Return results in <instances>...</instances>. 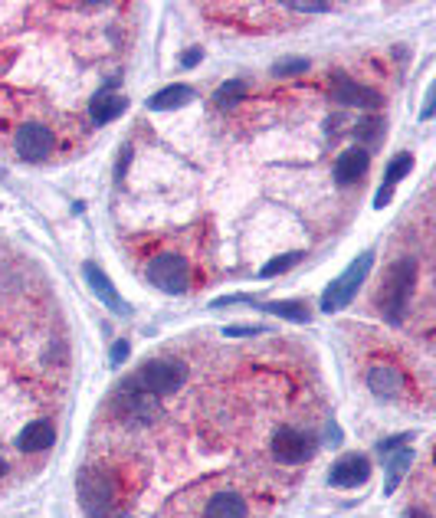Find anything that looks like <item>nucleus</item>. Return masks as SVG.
<instances>
[{
  "instance_id": "1",
  "label": "nucleus",
  "mask_w": 436,
  "mask_h": 518,
  "mask_svg": "<svg viewBox=\"0 0 436 518\" xmlns=\"http://www.w3.org/2000/svg\"><path fill=\"white\" fill-rule=\"evenodd\" d=\"M141 469L119 456H102L89 463L79 476V502L89 518L122 515V509L138 496Z\"/></svg>"
},
{
  "instance_id": "2",
  "label": "nucleus",
  "mask_w": 436,
  "mask_h": 518,
  "mask_svg": "<svg viewBox=\"0 0 436 518\" xmlns=\"http://www.w3.org/2000/svg\"><path fill=\"white\" fill-rule=\"evenodd\" d=\"M174 518H253L250 492L233 482H200L171 502Z\"/></svg>"
},
{
  "instance_id": "3",
  "label": "nucleus",
  "mask_w": 436,
  "mask_h": 518,
  "mask_svg": "<svg viewBox=\"0 0 436 518\" xmlns=\"http://www.w3.org/2000/svg\"><path fill=\"white\" fill-rule=\"evenodd\" d=\"M145 279L155 289L171 292V296H181V292H191L194 286H204L194 259L181 250H155L151 253L148 263H145Z\"/></svg>"
},
{
  "instance_id": "4",
  "label": "nucleus",
  "mask_w": 436,
  "mask_h": 518,
  "mask_svg": "<svg viewBox=\"0 0 436 518\" xmlns=\"http://www.w3.org/2000/svg\"><path fill=\"white\" fill-rule=\"evenodd\" d=\"M414 279H417V263L414 256H400L391 263V269L384 273L381 286H377L374 296V309L384 315L387 322H400L404 315L410 292H414Z\"/></svg>"
},
{
  "instance_id": "5",
  "label": "nucleus",
  "mask_w": 436,
  "mask_h": 518,
  "mask_svg": "<svg viewBox=\"0 0 436 518\" xmlns=\"http://www.w3.org/2000/svg\"><path fill=\"white\" fill-rule=\"evenodd\" d=\"M187 374H191V368H187L184 358L161 355V358H151V361L141 364L132 378H128V384H135L138 391H145V394L161 400V397H168V394L178 391V387H184Z\"/></svg>"
},
{
  "instance_id": "6",
  "label": "nucleus",
  "mask_w": 436,
  "mask_h": 518,
  "mask_svg": "<svg viewBox=\"0 0 436 518\" xmlns=\"http://www.w3.org/2000/svg\"><path fill=\"white\" fill-rule=\"evenodd\" d=\"M364 381H368L371 394L384 397V400H394V397H407L410 394V374L400 361L394 358H374L364 371Z\"/></svg>"
},
{
  "instance_id": "7",
  "label": "nucleus",
  "mask_w": 436,
  "mask_h": 518,
  "mask_svg": "<svg viewBox=\"0 0 436 518\" xmlns=\"http://www.w3.org/2000/svg\"><path fill=\"white\" fill-rule=\"evenodd\" d=\"M371 263H374V256L371 253H364L361 259H355V263H351L345 273H341L332 286L325 289V296H322V309L325 312H335V309H345V305L355 299V292L361 289V282H364V276H368V269H371Z\"/></svg>"
},
{
  "instance_id": "8",
  "label": "nucleus",
  "mask_w": 436,
  "mask_h": 518,
  "mask_svg": "<svg viewBox=\"0 0 436 518\" xmlns=\"http://www.w3.org/2000/svg\"><path fill=\"white\" fill-rule=\"evenodd\" d=\"M269 453L279 466H302L305 459L315 453V440L312 433L296 430V427H279L269 440Z\"/></svg>"
},
{
  "instance_id": "9",
  "label": "nucleus",
  "mask_w": 436,
  "mask_h": 518,
  "mask_svg": "<svg viewBox=\"0 0 436 518\" xmlns=\"http://www.w3.org/2000/svg\"><path fill=\"white\" fill-rule=\"evenodd\" d=\"M14 151L23 161H46L56 151L53 125L43 122H23L14 132Z\"/></svg>"
},
{
  "instance_id": "10",
  "label": "nucleus",
  "mask_w": 436,
  "mask_h": 518,
  "mask_svg": "<svg viewBox=\"0 0 436 518\" xmlns=\"http://www.w3.org/2000/svg\"><path fill=\"white\" fill-rule=\"evenodd\" d=\"M17 450L23 456H37V453H46L50 446L56 443V423L50 417H37V420H30V423H23L20 433H17Z\"/></svg>"
},
{
  "instance_id": "11",
  "label": "nucleus",
  "mask_w": 436,
  "mask_h": 518,
  "mask_svg": "<svg viewBox=\"0 0 436 518\" xmlns=\"http://www.w3.org/2000/svg\"><path fill=\"white\" fill-rule=\"evenodd\" d=\"M368 476H371V459L364 453H348L332 466L328 482H332L335 489H355L361 482H368Z\"/></svg>"
},
{
  "instance_id": "12",
  "label": "nucleus",
  "mask_w": 436,
  "mask_h": 518,
  "mask_svg": "<svg viewBox=\"0 0 436 518\" xmlns=\"http://www.w3.org/2000/svg\"><path fill=\"white\" fill-rule=\"evenodd\" d=\"M368 171V151L364 148H348L345 155L335 161V181L338 184H355Z\"/></svg>"
},
{
  "instance_id": "13",
  "label": "nucleus",
  "mask_w": 436,
  "mask_h": 518,
  "mask_svg": "<svg viewBox=\"0 0 436 518\" xmlns=\"http://www.w3.org/2000/svg\"><path fill=\"white\" fill-rule=\"evenodd\" d=\"M335 99L348 102V105H364V109H374V105H381V96H377L374 89L358 86V82L348 79V76H335Z\"/></svg>"
},
{
  "instance_id": "14",
  "label": "nucleus",
  "mask_w": 436,
  "mask_h": 518,
  "mask_svg": "<svg viewBox=\"0 0 436 518\" xmlns=\"http://www.w3.org/2000/svg\"><path fill=\"white\" fill-rule=\"evenodd\" d=\"M86 279H89V289L96 292V296L109 305L112 312H119V315H128V305L119 299V292H115V286L109 282V276L102 273L99 266H92V263H86Z\"/></svg>"
},
{
  "instance_id": "15",
  "label": "nucleus",
  "mask_w": 436,
  "mask_h": 518,
  "mask_svg": "<svg viewBox=\"0 0 436 518\" xmlns=\"http://www.w3.org/2000/svg\"><path fill=\"white\" fill-rule=\"evenodd\" d=\"M125 105H128V99L122 96V92H99L89 105V115L96 125H105V122H112L115 115H122Z\"/></svg>"
},
{
  "instance_id": "16",
  "label": "nucleus",
  "mask_w": 436,
  "mask_h": 518,
  "mask_svg": "<svg viewBox=\"0 0 436 518\" xmlns=\"http://www.w3.org/2000/svg\"><path fill=\"white\" fill-rule=\"evenodd\" d=\"M191 99H194V89L191 86H168V89H161L158 96L148 99V109H155V112L178 109V105L191 102Z\"/></svg>"
},
{
  "instance_id": "17",
  "label": "nucleus",
  "mask_w": 436,
  "mask_h": 518,
  "mask_svg": "<svg viewBox=\"0 0 436 518\" xmlns=\"http://www.w3.org/2000/svg\"><path fill=\"white\" fill-rule=\"evenodd\" d=\"M414 168V158L410 155H397L394 161H391V168H387V184L381 187V194H377V207H384L387 204V197H391V191H394V184L404 178V174Z\"/></svg>"
},
{
  "instance_id": "18",
  "label": "nucleus",
  "mask_w": 436,
  "mask_h": 518,
  "mask_svg": "<svg viewBox=\"0 0 436 518\" xmlns=\"http://www.w3.org/2000/svg\"><path fill=\"white\" fill-rule=\"evenodd\" d=\"M266 312H276L282 319H292V322H309V305L305 302H269Z\"/></svg>"
},
{
  "instance_id": "19",
  "label": "nucleus",
  "mask_w": 436,
  "mask_h": 518,
  "mask_svg": "<svg viewBox=\"0 0 436 518\" xmlns=\"http://www.w3.org/2000/svg\"><path fill=\"white\" fill-rule=\"evenodd\" d=\"M214 99H217V105H237L240 99H246V82H240V79L227 82V86L217 89Z\"/></svg>"
},
{
  "instance_id": "20",
  "label": "nucleus",
  "mask_w": 436,
  "mask_h": 518,
  "mask_svg": "<svg viewBox=\"0 0 436 518\" xmlns=\"http://www.w3.org/2000/svg\"><path fill=\"white\" fill-rule=\"evenodd\" d=\"M407 463H410V450H400L394 459H391V473H387V492H394L397 489V482H400V476L407 473Z\"/></svg>"
},
{
  "instance_id": "21",
  "label": "nucleus",
  "mask_w": 436,
  "mask_h": 518,
  "mask_svg": "<svg viewBox=\"0 0 436 518\" xmlns=\"http://www.w3.org/2000/svg\"><path fill=\"white\" fill-rule=\"evenodd\" d=\"M302 259V253H286V256H276V259H269V263L263 266V273L259 276H276V273H286L289 266H296Z\"/></svg>"
},
{
  "instance_id": "22",
  "label": "nucleus",
  "mask_w": 436,
  "mask_h": 518,
  "mask_svg": "<svg viewBox=\"0 0 436 518\" xmlns=\"http://www.w3.org/2000/svg\"><path fill=\"white\" fill-rule=\"evenodd\" d=\"M305 69H309V63H305V60H282V63H276V73H282V76L305 73Z\"/></svg>"
},
{
  "instance_id": "23",
  "label": "nucleus",
  "mask_w": 436,
  "mask_h": 518,
  "mask_svg": "<svg viewBox=\"0 0 436 518\" xmlns=\"http://www.w3.org/2000/svg\"><path fill=\"white\" fill-rule=\"evenodd\" d=\"M404 518H433V512H430V505H410Z\"/></svg>"
},
{
  "instance_id": "24",
  "label": "nucleus",
  "mask_w": 436,
  "mask_h": 518,
  "mask_svg": "<svg viewBox=\"0 0 436 518\" xmlns=\"http://www.w3.org/2000/svg\"><path fill=\"white\" fill-rule=\"evenodd\" d=\"M263 332V328H246V325H237V328H227V335H256Z\"/></svg>"
},
{
  "instance_id": "25",
  "label": "nucleus",
  "mask_w": 436,
  "mask_h": 518,
  "mask_svg": "<svg viewBox=\"0 0 436 518\" xmlns=\"http://www.w3.org/2000/svg\"><path fill=\"white\" fill-rule=\"evenodd\" d=\"M181 63H184V66H194V63H200V50H187V53L181 56Z\"/></svg>"
},
{
  "instance_id": "26",
  "label": "nucleus",
  "mask_w": 436,
  "mask_h": 518,
  "mask_svg": "<svg viewBox=\"0 0 436 518\" xmlns=\"http://www.w3.org/2000/svg\"><path fill=\"white\" fill-rule=\"evenodd\" d=\"M125 355H128V345H125V341H119V345L112 348V361H122Z\"/></svg>"
},
{
  "instance_id": "27",
  "label": "nucleus",
  "mask_w": 436,
  "mask_h": 518,
  "mask_svg": "<svg viewBox=\"0 0 436 518\" xmlns=\"http://www.w3.org/2000/svg\"><path fill=\"white\" fill-rule=\"evenodd\" d=\"M7 469H10V466H7V459H0V476H4Z\"/></svg>"
},
{
  "instance_id": "28",
  "label": "nucleus",
  "mask_w": 436,
  "mask_h": 518,
  "mask_svg": "<svg viewBox=\"0 0 436 518\" xmlns=\"http://www.w3.org/2000/svg\"><path fill=\"white\" fill-rule=\"evenodd\" d=\"M112 518H132V515H112Z\"/></svg>"
}]
</instances>
